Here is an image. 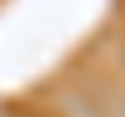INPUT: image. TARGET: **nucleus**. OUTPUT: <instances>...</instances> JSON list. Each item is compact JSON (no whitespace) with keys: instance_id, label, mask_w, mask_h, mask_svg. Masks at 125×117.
<instances>
[]
</instances>
